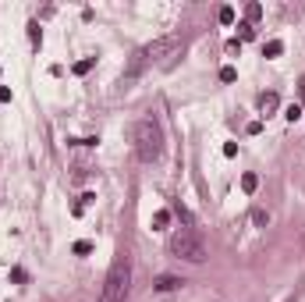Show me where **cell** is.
<instances>
[{"label": "cell", "instance_id": "1", "mask_svg": "<svg viewBox=\"0 0 305 302\" xmlns=\"http://www.w3.org/2000/svg\"><path fill=\"white\" fill-rule=\"evenodd\" d=\"M132 146H135V157L142 164H152L164 157V128L152 121V118H138L132 125Z\"/></svg>", "mask_w": 305, "mask_h": 302}, {"label": "cell", "instance_id": "2", "mask_svg": "<svg viewBox=\"0 0 305 302\" xmlns=\"http://www.w3.org/2000/svg\"><path fill=\"white\" fill-rule=\"evenodd\" d=\"M181 47V36H160V40H152V43H146L142 50H135V57H132V64H128V71H124V79H121V86L124 89H132V82L138 79V75L156 61V57H167V54H174Z\"/></svg>", "mask_w": 305, "mask_h": 302}, {"label": "cell", "instance_id": "3", "mask_svg": "<svg viewBox=\"0 0 305 302\" xmlns=\"http://www.w3.org/2000/svg\"><path fill=\"white\" fill-rule=\"evenodd\" d=\"M128 284H132V259H128V252H118V259L110 263V274H106L100 302H124Z\"/></svg>", "mask_w": 305, "mask_h": 302}, {"label": "cell", "instance_id": "4", "mask_svg": "<svg viewBox=\"0 0 305 302\" xmlns=\"http://www.w3.org/2000/svg\"><path fill=\"white\" fill-rule=\"evenodd\" d=\"M170 252L181 256V259H188V263H202V259H206V245H202V238H199L192 228H181V231L170 238Z\"/></svg>", "mask_w": 305, "mask_h": 302}, {"label": "cell", "instance_id": "5", "mask_svg": "<svg viewBox=\"0 0 305 302\" xmlns=\"http://www.w3.org/2000/svg\"><path fill=\"white\" fill-rule=\"evenodd\" d=\"M184 281L181 277H170V274H164V277H156V281H152V288H156V291H178Z\"/></svg>", "mask_w": 305, "mask_h": 302}, {"label": "cell", "instance_id": "6", "mask_svg": "<svg viewBox=\"0 0 305 302\" xmlns=\"http://www.w3.org/2000/svg\"><path fill=\"white\" fill-rule=\"evenodd\" d=\"M277 103H280V96H277V93H262V96H259V110H262L266 118H270L274 110H277Z\"/></svg>", "mask_w": 305, "mask_h": 302}, {"label": "cell", "instance_id": "7", "mask_svg": "<svg viewBox=\"0 0 305 302\" xmlns=\"http://www.w3.org/2000/svg\"><path fill=\"white\" fill-rule=\"evenodd\" d=\"M167 224H170V210H156V213H152V231H164Z\"/></svg>", "mask_w": 305, "mask_h": 302}, {"label": "cell", "instance_id": "8", "mask_svg": "<svg viewBox=\"0 0 305 302\" xmlns=\"http://www.w3.org/2000/svg\"><path fill=\"white\" fill-rule=\"evenodd\" d=\"M259 18H262V4H245V22L256 25Z\"/></svg>", "mask_w": 305, "mask_h": 302}, {"label": "cell", "instance_id": "9", "mask_svg": "<svg viewBox=\"0 0 305 302\" xmlns=\"http://www.w3.org/2000/svg\"><path fill=\"white\" fill-rule=\"evenodd\" d=\"M280 54H284V43L280 40H270V43L262 47V57H280Z\"/></svg>", "mask_w": 305, "mask_h": 302}, {"label": "cell", "instance_id": "10", "mask_svg": "<svg viewBox=\"0 0 305 302\" xmlns=\"http://www.w3.org/2000/svg\"><path fill=\"white\" fill-rule=\"evenodd\" d=\"M256 188H259V178H256V174H242V192H245V196H252Z\"/></svg>", "mask_w": 305, "mask_h": 302}, {"label": "cell", "instance_id": "11", "mask_svg": "<svg viewBox=\"0 0 305 302\" xmlns=\"http://www.w3.org/2000/svg\"><path fill=\"white\" fill-rule=\"evenodd\" d=\"M92 199H96V196H92V192H86V196H82L78 203H74V206H71V217H82V213H86V206H89Z\"/></svg>", "mask_w": 305, "mask_h": 302}, {"label": "cell", "instance_id": "12", "mask_svg": "<svg viewBox=\"0 0 305 302\" xmlns=\"http://www.w3.org/2000/svg\"><path fill=\"white\" fill-rule=\"evenodd\" d=\"M28 40H32V47L43 43V29H40V22H28Z\"/></svg>", "mask_w": 305, "mask_h": 302}, {"label": "cell", "instance_id": "13", "mask_svg": "<svg viewBox=\"0 0 305 302\" xmlns=\"http://www.w3.org/2000/svg\"><path fill=\"white\" fill-rule=\"evenodd\" d=\"M92 68H96V57H86V61H78V64H74L71 71H74V75H89Z\"/></svg>", "mask_w": 305, "mask_h": 302}, {"label": "cell", "instance_id": "14", "mask_svg": "<svg viewBox=\"0 0 305 302\" xmlns=\"http://www.w3.org/2000/svg\"><path fill=\"white\" fill-rule=\"evenodd\" d=\"M252 224H256V228H266V224H270V213H266V210H252Z\"/></svg>", "mask_w": 305, "mask_h": 302}, {"label": "cell", "instance_id": "15", "mask_svg": "<svg viewBox=\"0 0 305 302\" xmlns=\"http://www.w3.org/2000/svg\"><path fill=\"white\" fill-rule=\"evenodd\" d=\"M71 252H74V256H89V252H92V242H86V238H82V242H74Z\"/></svg>", "mask_w": 305, "mask_h": 302}, {"label": "cell", "instance_id": "16", "mask_svg": "<svg viewBox=\"0 0 305 302\" xmlns=\"http://www.w3.org/2000/svg\"><path fill=\"white\" fill-rule=\"evenodd\" d=\"M238 79V71L231 68V64H227V68H220V82H234Z\"/></svg>", "mask_w": 305, "mask_h": 302}, {"label": "cell", "instance_id": "17", "mask_svg": "<svg viewBox=\"0 0 305 302\" xmlns=\"http://www.w3.org/2000/svg\"><path fill=\"white\" fill-rule=\"evenodd\" d=\"M220 22L224 25H234V8H220Z\"/></svg>", "mask_w": 305, "mask_h": 302}, {"label": "cell", "instance_id": "18", "mask_svg": "<svg viewBox=\"0 0 305 302\" xmlns=\"http://www.w3.org/2000/svg\"><path fill=\"white\" fill-rule=\"evenodd\" d=\"M284 118H288V121H298V118H302V107H298V103H291V107L284 110Z\"/></svg>", "mask_w": 305, "mask_h": 302}, {"label": "cell", "instance_id": "19", "mask_svg": "<svg viewBox=\"0 0 305 302\" xmlns=\"http://www.w3.org/2000/svg\"><path fill=\"white\" fill-rule=\"evenodd\" d=\"M238 29H242V40H252V36H256V25H248V22L238 25Z\"/></svg>", "mask_w": 305, "mask_h": 302}, {"label": "cell", "instance_id": "20", "mask_svg": "<svg viewBox=\"0 0 305 302\" xmlns=\"http://www.w3.org/2000/svg\"><path fill=\"white\" fill-rule=\"evenodd\" d=\"M8 100H11V89H8V86H0V103H8Z\"/></svg>", "mask_w": 305, "mask_h": 302}]
</instances>
